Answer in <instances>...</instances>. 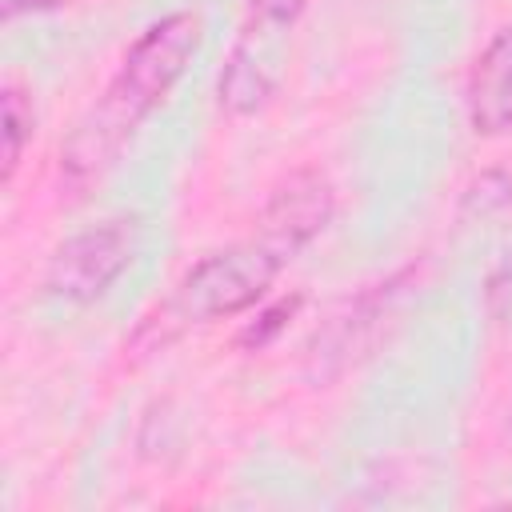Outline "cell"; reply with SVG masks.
<instances>
[{"label":"cell","mask_w":512,"mask_h":512,"mask_svg":"<svg viewBox=\"0 0 512 512\" xmlns=\"http://www.w3.org/2000/svg\"><path fill=\"white\" fill-rule=\"evenodd\" d=\"M200 36L204 32L196 12H168L128 48L112 84L64 144L60 188H68V196H84L92 184L104 180V172L116 164L140 120L156 112L164 96L176 88V80L200 48Z\"/></svg>","instance_id":"cell-1"},{"label":"cell","mask_w":512,"mask_h":512,"mask_svg":"<svg viewBox=\"0 0 512 512\" xmlns=\"http://www.w3.org/2000/svg\"><path fill=\"white\" fill-rule=\"evenodd\" d=\"M280 264L284 260L272 248H264L260 240L212 252L184 272V280L176 284V292L168 300V312L188 324L240 316L268 296Z\"/></svg>","instance_id":"cell-2"},{"label":"cell","mask_w":512,"mask_h":512,"mask_svg":"<svg viewBox=\"0 0 512 512\" xmlns=\"http://www.w3.org/2000/svg\"><path fill=\"white\" fill-rule=\"evenodd\" d=\"M136 244H140V224L132 216L100 220V224L68 236L52 252V260L44 268V288L68 304H92L136 260Z\"/></svg>","instance_id":"cell-3"},{"label":"cell","mask_w":512,"mask_h":512,"mask_svg":"<svg viewBox=\"0 0 512 512\" xmlns=\"http://www.w3.org/2000/svg\"><path fill=\"white\" fill-rule=\"evenodd\" d=\"M332 212H336L332 180L316 168H296L272 188L260 212V244L284 260L304 244H312L328 228Z\"/></svg>","instance_id":"cell-4"},{"label":"cell","mask_w":512,"mask_h":512,"mask_svg":"<svg viewBox=\"0 0 512 512\" xmlns=\"http://www.w3.org/2000/svg\"><path fill=\"white\" fill-rule=\"evenodd\" d=\"M464 104L476 136H500L512 128V24L500 28L472 60Z\"/></svg>","instance_id":"cell-5"},{"label":"cell","mask_w":512,"mask_h":512,"mask_svg":"<svg viewBox=\"0 0 512 512\" xmlns=\"http://www.w3.org/2000/svg\"><path fill=\"white\" fill-rule=\"evenodd\" d=\"M272 88H276V76L268 72V64L256 60V52H248V44H240L220 76V104L232 116H248L272 96Z\"/></svg>","instance_id":"cell-6"},{"label":"cell","mask_w":512,"mask_h":512,"mask_svg":"<svg viewBox=\"0 0 512 512\" xmlns=\"http://www.w3.org/2000/svg\"><path fill=\"white\" fill-rule=\"evenodd\" d=\"M0 136H4V184H12L20 160H24V148L36 132V112H32V96L20 88V84H8L4 96H0Z\"/></svg>","instance_id":"cell-7"},{"label":"cell","mask_w":512,"mask_h":512,"mask_svg":"<svg viewBox=\"0 0 512 512\" xmlns=\"http://www.w3.org/2000/svg\"><path fill=\"white\" fill-rule=\"evenodd\" d=\"M300 308V296H288V300H276L268 312H260V320L252 324V328H244L240 332V344H248V348H260V344H268L280 328H284V320L292 316Z\"/></svg>","instance_id":"cell-8"},{"label":"cell","mask_w":512,"mask_h":512,"mask_svg":"<svg viewBox=\"0 0 512 512\" xmlns=\"http://www.w3.org/2000/svg\"><path fill=\"white\" fill-rule=\"evenodd\" d=\"M304 12V0H252V16L260 28H292Z\"/></svg>","instance_id":"cell-9"},{"label":"cell","mask_w":512,"mask_h":512,"mask_svg":"<svg viewBox=\"0 0 512 512\" xmlns=\"http://www.w3.org/2000/svg\"><path fill=\"white\" fill-rule=\"evenodd\" d=\"M56 4H64V0H4V16L16 20L20 12H40V8H56Z\"/></svg>","instance_id":"cell-10"}]
</instances>
